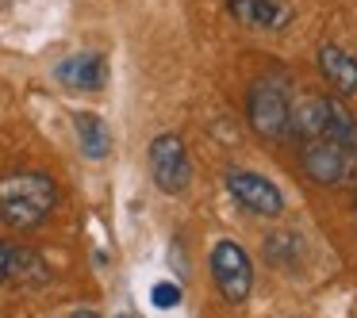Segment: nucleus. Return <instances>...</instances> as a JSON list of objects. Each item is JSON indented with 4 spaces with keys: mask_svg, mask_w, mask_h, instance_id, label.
<instances>
[{
    "mask_svg": "<svg viewBox=\"0 0 357 318\" xmlns=\"http://www.w3.org/2000/svg\"><path fill=\"white\" fill-rule=\"evenodd\" d=\"M292 134L311 184H357V116L342 104V96H307L292 108Z\"/></svg>",
    "mask_w": 357,
    "mask_h": 318,
    "instance_id": "obj_1",
    "label": "nucleus"
},
{
    "mask_svg": "<svg viewBox=\"0 0 357 318\" xmlns=\"http://www.w3.org/2000/svg\"><path fill=\"white\" fill-rule=\"evenodd\" d=\"M58 207V180L39 169L0 177V218L12 230H39Z\"/></svg>",
    "mask_w": 357,
    "mask_h": 318,
    "instance_id": "obj_2",
    "label": "nucleus"
},
{
    "mask_svg": "<svg viewBox=\"0 0 357 318\" xmlns=\"http://www.w3.org/2000/svg\"><path fill=\"white\" fill-rule=\"evenodd\" d=\"M246 123L265 142H284L292 134V85L284 73H265L246 88Z\"/></svg>",
    "mask_w": 357,
    "mask_h": 318,
    "instance_id": "obj_3",
    "label": "nucleus"
},
{
    "mask_svg": "<svg viewBox=\"0 0 357 318\" xmlns=\"http://www.w3.org/2000/svg\"><path fill=\"white\" fill-rule=\"evenodd\" d=\"M208 264H211V280H215L219 295L231 307H242L250 299V292H254V261H250V253L234 238H223L211 246Z\"/></svg>",
    "mask_w": 357,
    "mask_h": 318,
    "instance_id": "obj_4",
    "label": "nucleus"
},
{
    "mask_svg": "<svg viewBox=\"0 0 357 318\" xmlns=\"http://www.w3.org/2000/svg\"><path fill=\"white\" fill-rule=\"evenodd\" d=\"M150 177H154L158 192L165 196H181L192 184V161H188V150L181 142V134H158L150 142Z\"/></svg>",
    "mask_w": 357,
    "mask_h": 318,
    "instance_id": "obj_5",
    "label": "nucleus"
},
{
    "mask_svg": "<svg viewBox=\"0 0 357 318\" xmlns=\"http://www.w3.org/2000/svg\"><path fill=\"white\" fill-rule=\"evenodd\" d=\"M223 184H227V196H231V200L254 218H277L280 211H284V196H280V188L273 184L269 177H261V173L231 169L223 177Z\"/></svg>",
    "mask_w": 357,
    "mask_h": 318,
    "instance_id": "obj_6",
    "label": "nucleus"
},
{
    "mask_svg": "<svg viewBox=\"0 0 357 318\" xmlns=\"http://www.w3.org/2000/svg\"><path fill=\"white\" fill-rule=\"evenodd\" d=\"M54 77L70 93H100L108 85V58L96 50H81V54H70L54 65Z\"/></svg>",
    "mask_w": 357,
    "mask_h": 318,
    "instance_id": "obj_7",
    "label": "nucleus"
},
{
    "mask_svg": "<svg viewBox=\"0 0 357 318\" xmlns=\"http://www.w3.org/2000/svg\"><path fill=\"white\" fill-rule=\"evenodd\" d=\"M227 12L234 16V24L250 27V31H284L292 24V4L284 0H227Z\"/></svg>",
    "mask_w": 357,
    "mask_h": 318,
    "instance_id": "obj_8",
    "label": "nucleus"
},
{
    "mask_svg": "<svg viewBox=\"0 0 357 318\" xmlns=\"http://www.w3.org/2000/svg\"><path fill=\"white\" fill-rule=\"evenodd\" d=\"M315 62H319V73L326 77V85L338 96H357V58L349 50L334 47V42H323Z\"/></svg>",
    "mask_w": 357,
    "mask_h": 318,
    "instance_id": "obj_9",
    "label": "nucleus"
},
{
    "mask_svg": "<svg viewBox=\"0 0 357 318\" xmlns=\"http://www.w3.org/2000/svg\"><path fill=\"white\" fill-rule=\"evenodd\" d=\"M73 127H77V142H81V154L89 161H104L112 154V134H108V123L93 111H77L73 116Z\"/></svg>",
    "mask_w": 357,
    "mask_h": 318,
    "instance_id": "obj_10",
    "label": "nucleus"
},
{
    "mask_svg": "<svg viewBox=\"0 0 357 318\" xmlns=\"http://www.w3.org/2000/svg\"><path fill=\"white\" fill-rule=\"evenodd\" d=\"M12 284H24V287H43L50 280V269L35 249L27 246H12V272H8Z\"/></svg>",
    "mask_w": 357,
    "mask_h": 318,
    "instance_id": "obj_11",
    "label": "nucleus"
},
{
    "mask_svg": "<svg viewBox=\"0 0 357 318\" xmlns=\"http://www.w3.org/2000/svg\"><path fill=\"white\" fill-rule=\"evenodd\" d=\"M261 249H265V261H269L273 269H288V272H292L296 264H300L303 241H300V234H292V230H273V234H265Z\"/></svg>",
    "mask_w": 357,
    "mask_h": 318,
    "instance_id": "obj_12",
    "label": "nucleus"
},
{
    "mask_svg": "<svg viewBox=\"0 0 357 318\" xmlns=\"http://www.w3.org/2000/svg\"><path fill=\"white\" fill-rule=\"evenodd\" d=\"M150 303H154L158 310H173L181 303V287L173 284V280H158V284L150 287Z\"/></svg>",
    "mask_w": 357,
    "mask_h": 318,
    "instance_id": "obj_13",
    "label": "nucleus"
},
{
    "mask_svg": "<svg viewBox=\"0 0 357 318\" xmlns=\"http://www.w3.org/2000/svg\"><path fill=\"white\" fill-rule=\"evenodd\" d=\"M8 272H12V246L0 238V284H8Z\"/></svg>",
    "mask_w": 357,
    "mask_h": 318,
    "instance_id": "obj_14",
    "label": "nucleus"
},
{
    "mask_svg": "<svg viewBox=\"0 0 357 318\" xmlns=\"http://www.w3.org/2000/svg\"><path fill=\"white\" fill-rule=\"evenodd\" d=\"M70 318H100V315H96V310H85V307H81V310H73Z\"/></svg>",
    "mask_w": 357,
    "mask_h": 318,
    "instance_id": "obj_15",
    "label": "nucleus"
},
{
    "mask_svg": "<svg viewBox=\"0 0 357 318\" xmlns=\"http://www.w3.org/2000/svg\"><path fill=\"white\" fill-rule=\"evenodd\" d=\"M119 318H135V315H119Z\"/></svg>",
    "mask_w": 357,
    "mask_h": 318,
    "instance_id": "obj_16",
    "label": "nucleus"
}]
</instances>
